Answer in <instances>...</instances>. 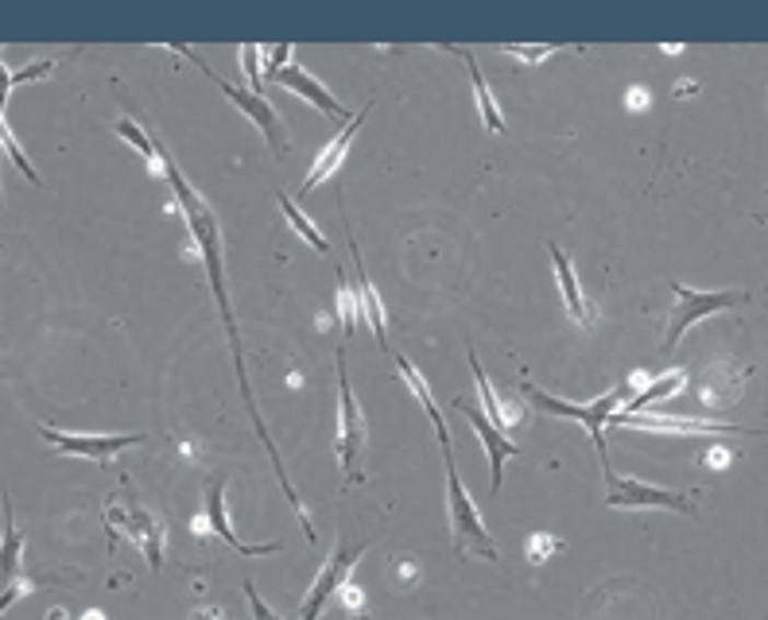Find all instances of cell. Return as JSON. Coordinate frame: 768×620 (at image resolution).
<instances>
[{"mask_svg":"<svg viewBox=\"0 0 768 620\" xmlns=\"http://www.w3.org/2000/svg\"><path fill=\"white\" fill-rule=\"evenodd\" d=\"M551 253V264H555V276H559V291H563V303H567V315L574 318L579 326H594V315H590L586 299H582V288H579V276H574L571 260L559 245H547Z\"/></svg>","mask_w":768,"mask_h":620,"instance_id":"obj_17","label":"cell"},{"mask_svg":"<svg viewBox=\"0 0 768 620\" xmlns=\"http://www.w3.org/2000/svg\"><path fill=\"white\" fill-rule=\"evenodd\" d=\"M24 594H27V589L20 586V582H12V586H4V589H0V617H4V612H9L12 605H16V601H20V597H24Z\"/></svg>","mask_w":768,"mask_h":620,"instance_id":"obj_29","label":"cell"},{"mask_svg":"<svg viewBox=\"0 0 768 620\" xmlns=\"http://www.w3.org/2000/svg\"><path fill=\"white\" fill-rule=\"evenodd\" d=\"M47 74H55V59H39L27 70H12V90H16V85H27V82H39V78H47Z\"/></svg>","mask_w":768,"mask_h":620,"instance_id":"obj_26","label":"cell"},{"mask_svg":"<svg viewBox=\"0 0 768 620\" xmlns=\"http://www.w3.org/2000/svg\"><path fill=\"white\" fill-rule=\"evenodd\" d=\"M272 82H280L283 90H291V94H299L307 105H315L318 113H326V117H334V120H353V113L346 109V105L338 102V97H330V90H326L318 78H311L307 70L299 67V62H288V67L280 70V74L272 78Z\"/></svg>","mask_w":768,"mask_h":620,"instance_id":"obj_13","label":"cell"},{"mask_svg":"<svg viewBox=\"0 0 768 620\" xmlns=\"http://www.w3.org/2000/svg\"><path fill=\"white\" fill-rule=\"evenodd\" d=\"M521 388H524V396H528V403L536 411H544V416H559V419H574V423L586 426L590 438H594V446H597V454H602V461L609 458V454H606V423H609V416L617 411V403L625 400V388L609 391V396H597V400H590V403L559 400V396H551V391L536 388L528 376L521 381Z\"/></svg>","mask_w":768,"mask_h":620,"instance_id":"obj_3","label":"cell"},{"mask_svg":"<svg viewBox=\"0 0 768 620\" xmlns=\"http://www.w3.org/2000/svg\"><path fill=\"white\" fill-rule=\"evenodd\" d=\"M20 562H24V531L16 527L12 496H4V531H0V589L20 578Z\"/></svg>","mask_w":768,"mask_h":620,"instance_id":"obj_16","label":"cell"},{"mask_svg":"<svg viewBox=\"0 0 768 620\" xmlns=\"http://www.w3.org/2000/svg\"><path fill=\"white\" fill-rule=\"evenodd\" d=\"M206 524H210L213 536L222 539V543H230L237 554H245V559H260V554L280 551V543H241V536L230 524V512H225V473L210 477V489H206Z\"/></svg>","mask_w":768,"mask_h":620,"instance_id":"obj_12","label":"cell"},{"mask_svg":"<svg viewBox=\"0 0 768 620\" xmlns=\"http://www.w3.org/2000/svg\"><path fill=\"white\" fill-rule=\"evenodd\" d=\"M350 248H353V295H358V306H361V315H365V323L373 326L376 346L388 353V318H384L381 295H376L373 283H369V276H365V264H361V248H358V241H353V230H350Z\"/></svg>","mask_w":768,"mask_h":620,"instance_id":"obj_14","label":"cell"},{"mask_svg":"<svg viewBox=\"0 0 768 620\" xmlns=\"http://www.w3.org/2000/svg\"><path fill=\"white\" fill-rule=\"evenodd\" d=\"M687 384V376L683 373H664V376H656V381H649L644 388L632 396L629 403H625V411L621 416H640L644 408H652V403H660V400H667V396H675V391Z\"/></svg>","mask_w":768,"mask_h":620,"instance_id":"obj_18","label":"cell"},{"mask_svg":"<svg viewBox=\"0 0 768 620\" xmlns=\"http://www.w3.org/2000/svg\"><path fill=\"white\" fill-rule=\"evenodd\" d=\"M190 620H225V612L218 609V605H198V609L190 612Z\"/></svg>","mask_w":768,"mask_h":620,"instance_id":"obj_31","label":"cell"},{"mask_svg":"<svg viewBox=\"0 0 768 620\" xmlns=\"http://www.w3.org/2000/svg\"><path fill=\"white\" fill-rule=\"evenodd\" d=\"M245 597H248V609H253V620H283L280 612H272V609H268V605H265V597L256 594V586H253V582H245Z\"/></svg>","mask_w":768,"mask_h":620,"instance_id":"obj_27","label":"cell"},{"mask_svg":"<svg viewBox=\"0 0 768 620\" xmlns=\"http://www.w3.org/2000/svg\"><path fill=\"white\" fill-rule=\"evenodd\" d=\"M602 473H606V504L609 508H664V512L695 516V501H691L695 493H672V489H660V484L625 477L609 466V458L602 461Z\"/></svg>","mask_w":768,"mask_h":620,"instance_id":"obj_6","label":"cell"},{"mask_svg":"<svg viewBox=\"0 0 768 620\" xmlns=\"http://www.w3.org/2000/svg\"><path fill=\"white\" fill-rule=\"evenodd\" d=\"M288 59H291V43H276L272 51H268V82L288 67Z\"/></svg>","mask_w":768,"mask_h":620,"instance_id":"obj_28","label":"cell"},{"mask_svg":"<svg viewBox=\"0 0 768 620\" xmlns=\"http://www.w3.org/2000/svg\"><path fill=\"white\" fill-rule=\"evenodd\" d=\"M439 451H443V466H446V508H451V536H454V551L458 554H481V559L497 562V547L493 536L486 531V519H481L474 496L466 493V481H462L458 466H454V451H451V431H439Z\"/></svg>","mask_w":768,"mask_h":620,"instance_id":"obj_2","label":"cell"},{"mask_svg":"<svg viewBox=\"0 0 768 620\" xmlns=\"http://www.w3.org/2000/svg\"><path fill=\"white\" fill-rule=\"evenodd\" d=\"M365 117H369V105H365V109L358 113V117L350 120V125H341V132H338V137L330 140V144L323 148V155H318V160H315V167H311V175H307V179H303V187H299V198H307L311 190L318 187V183H323V179H330L334 171H338L341 155L350 152L353 137H358V132H361V125H365Z\"/></svg>","mask_w":768,"mask_h":620,"instance_id":"obj_15","label":"cell"},{"mask_svg":"<svg viewBox=\"0 0 768 620\" xmlns=\"http://www.w3.org/2000/svg\"><path fill=\"white\" fill-rule=\"evenodd\" d=\"M43 442L51 451L67 454V458H85L94 466H113L128 446H140L148 434H78V431H55V426H39Z\"/></svg>","mask_w":768,"mask_h":620,"instance_id":"obj_9","label":"cell"},{"mask_svg":"<svg viewBox=\"0 0 768 620\" xmlns=\"http://www.w3.org/2000/svg\"><path fill=\"white\" fill-rule=\"evenodd\" d=\"M113 132H117L120 140H128V144L137 148L140 155H144V160H152L155 163V140L148 137L144 128L137 125V120H128V117H120L117 125H113Z\"/></svg>","mask_w":768,"mask_h":620,"instance_id":"obj_23","label":"cell"},{"mask_svg":"<svg viewBox=\"0 0 768 620\" xmlns=\"http://www.w3.org/2000/svg\"><path fill=\"white\" fill-rule=\"evenodd\" d=\"M260 47L256 43H245L241 47V59H245V74H248V82H253V94L256 97H265V78H260Z\"/></svg>","mask_w":768,"mask_h":620,"instance_id":"obj_24","label":"cell"},{"mask_svg":"<svg viewBox=\"0 0 768 620\" xmlns=\"http://www.w3.org/2000/svg\"><path fill=\"white\" fill-rule=\"evenodd\" d=\"M155 163H160L163 179H167L171 190H175V202H179L183 218H187V230H190V237H195V248H198V256H202V264H206V276H210L213 299H218V315H222L225 334H230V353H233V365H237V384H241V400H245V411H248V419H253V426H256V434H260V442L268 446V454H272L276 481H280V489H283V496H288V504L295 508L299 527H303V536H307L311 543H315V524H311V516L303 512V501H299V493L291 489L288 469H283V458H280V451H276V442H272V434H268L265 419H260V408H256V396H253V384H248V376H245V358H241L237 318H233L230 288H225V248H222V230H218V218H213L210 202H206V198L198 195L195 187H190L187 175H183V171L175 167V160H171V155L163 152L160 144H155Z\"/></svg>","mask_w":768,"mask_h":620,"instance_id":"obj_1","label":"cell"},{"mask_svg":"<svg viewBox=\"0 0 768 620\" xmlns=\"http://www.w3.org/2000/svg\"><path fill=\"white\" fill-rule=\"evenodd\" d=\"M458 55L466 59V67H469V82H474V97H478V109H481V120H486V128H489V132H504V117H501V109H497L493 94H489L486 78H481L478 59H474L469 51H462V47H458Z\"/></svg>","mask_w":768,"mask_h":620,"instance_id":"obj_19","label":"cell"},{"mask_svg":"<svg viewBox=\"0 0 768 620\" xmlns=\"http://www.w3.org/2000/svg\"><path fill=\"white\" fill-rule=\"evenodd\" d=\"M171 51L175 55H183V59H190L195 62L198 70H202L206 78H210L213 85H218V90H222L225 97H230L233 105H237L241 113H245L248 120H253L256 128H260V137L268 140V148H272L276 155H288V137H283V125H280V113L272 109V105H268V97H256L253 90H241V85H233V82H225L222 74H213L210 67H206L202 59H198L195 51H190V47H183V43H175V47H171Z\"/></svg>","mask_w":768,"mask_h":620,"instance_id":"obj_5","label":"cell"},{"mask_svg":"<svg viewBox=\"0 0 768 620\" xmlns=\"http://www.w3.org/2000/svg\"><path fill=\"white\" fill-rule=\"evenodd\" d=\"M361 458H365V419L346 373V349H338V461L346 481H365Z\"/></svg>","mask_w":768,"mask_h":620,"instance_id":"obj_4","label":"cell"},{"mask_svg":"<svg viewBox=\"0 0 768 620\" xmlns=\"http://www.w3.org/2000/svg\"><path fill=\"white\" fill-rule=\"evenodd\" d=\"M105 524H109V536H117V531L132 536V543L144 551L152 570L163 566V536H167V531H163V524L148 508H140V504H132V501H120V496H109V501H105Z\"/></svg>","mask_w":768,"mask_h":620,"instance_id":"obj_8","label":"cell"},{"mask_svg":"<svg viewBox=\"0 0 768 620\" xmlns=\"http://www.w3.org/2000/svg\"><path fill=\"white\" fill-rule=\"evenodd\" d=\"M361 554H365V543H341L338 551H334L330 559L323 562L318 578L311 582L307 597H303L299 620H318V612L330 605V597H338V589L346 586V578H350V570L361 562Z\"/></svg>","mask_w":768,"mask_h":620,"instance_id":"obj_10","label":"cell"},{"mask_svg":"<svg viewBox=\"0 0 768 620\" xmlns=\"http://www.w3.org/2000/svg\"><path fill=\"white\" fill-rule=\"evenodd\" d=\"M393 361H396V369H400V376H404V384H408L411 391H416V400L423 403V411L431 416V423H435V434L439 431H446V419H443V411H439V403H435V396H431V388L423 384V376H419V369L411 365L404 353H393Z\"/></svg>","mask_w":768,"mask_h":620,"instance_id":"obj_20","label":"cell"},{"mask_svg":"<svg viewBox=\"0 0 768 620\" xmlns=\"http://www.w3.org/2000/svg\"><path fill=\"white\" fill-rule=\"evenodd\" d=\"M504 55H512V59L521 62H544L551 59L555 51H563V47H521V43H509V47H501Z\"/></svg>","mask_w":768,"mask_h":620,"instance_id":"obj_25","label":"cell"},{"mask_svg":"<svg viewBox=\"0 0 768 620\" xmlns=\"http://www.w3.org/2000/svg\"><path fill=\"white\" fill-rule=\"evenodd\" d=\"M350 620H369V617H365V612H353V617H350Z\"/></svg>","mask_w":768,"mask_h":620,"instance_id":"obj_32","label":"cell"},{"mask_svg":"<svg viewBox=\"0 0 768 620\" xmlns=\"http://www.w3.org/2000/svg\"><path fill=\"white\" fill-rule=\"evenodd\" d=\"M672 295H675V311H672V323L664 330V346H679V338L691 330L695 323L702 318L718 315V311H734L737 303H745V291H695L687 283L672 280Z\"/></svg>","mask_w":768,"mask_h":620,"instance_id":"obj_7","label":"cell"},{"mask_svg":"<svg viewBox=\"0 0 768 620\" xmlns=\"http://www.w3.org/2000/svg\"><path fill=\"white\" fill-rule=\"evenodd\" d=\"M280 210H283V218H288V225H291V230H295L299 237L307 241V245L315 248V253L330 256V241H326L323 233H318V225H315V221H311L307 213L299 210V206H295V198H291V195H283V190H280Z\"/></svg>","mask_w":768,"mask_h":620,"instance_id":"obj_21","label":"cell"},{"mask_svg":"<svg viewBox=\"0 0 768 620\" xmlns=\"http://www.w3.org/2000/svg\"><path fill=\"white\" fill-rule=\"evenodd\" d=\"M757 221H768V213H757Z\"/></svg>","mask_w":768,"mask_h":620,"instance_id":"obj_33","label":"cell"},{"mask_svg":"<svg viewBox=\"0 0 768 620\" xmlns=\"http://www.w3.org/2000/svg\"><path fill=\"white\" fill-rule=\"evenodd\" d=\"M469 373H474V384H478V400H481V408H486V411H481V416H486L493 426H501V431H509V416H504L501 400H497L493 384L486 381V369H481L478 353H469Z\"/></svg>","mask_w":768,"mask_h":620,"instance_id":"obj_22","label":"cell"},{"mask_svg":"<svg viewBox=\"0 0 768 620\" xmlns=\"http://www.w3.org/2000/svg\"><path fill=\"white\" fill-rule=\"evenodd\" d=\"M454 411H462V416L469 419V426L478 431V438H481V446H486V454H489V493H501V481H504V461L509 458H516L521 454V446L509 438V434L501 431V426H493L486 416H481L478 408L469 400H454Z\"/></svg>","mask_w":768,"mask_h":620,"instance_id":"obj_11","label":"cell"},{"mask_svg":"<svg viewBox=\"0 0 768 620\" xmlns=\"http://www.w3.org/2000/svg\"><path fill=\"white\" fill-rule=\"evenodd\" d=\"M9 94H12V70L0 62V117H4V105H9Z\"/></svg>","mask_w":768,"mask_h":620,"instance_id":"obj_30","label":"cell"}]
</instances>
